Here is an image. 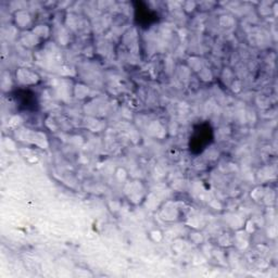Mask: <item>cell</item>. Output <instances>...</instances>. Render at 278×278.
I'll return each instance as SVG.
<instances>
[{"label": "cell", "instance_id": "obj_1", "mask_svg": "<svg viewBox=\"0 0 278 278\" xmlns=\"http://www.w3.org/2000/svg\"><path fill=\"white\" fill-rule=\"evenodd\" d=\"M13 22L16 27L21 28L23 31H31L35 26L33 25L32 15L26 10H17L13 14Z\"/></svg>", "mask_w": 278, "mask_h": 278}]
</instances>
